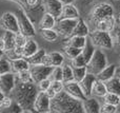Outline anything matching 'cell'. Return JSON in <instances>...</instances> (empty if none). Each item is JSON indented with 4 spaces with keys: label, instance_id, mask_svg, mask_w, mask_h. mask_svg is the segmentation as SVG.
Returning a JSON list of instances; mask_svg holds the SVG:
<instances>
[{
    "label": "cell",
    "instance_id": "17",
    "mask_svg": "<svg viewBox=\"0 0 120 113\" xmlns=\"http://www.w3.org/2000/svg\"><path fill=\"white\" fill-rule=\"evenodd\" d=\"M96 79H97L96 75L87 72L86 75L82 78V80L79 82V85H80L81 89H82L83 93H84V95L86 97H89L92 95V88H93V85H94V82H95Z\"/></svg>",
    "mask_w": 120,
    "mask_h": 113
},
{
    "label": "cell",
    "instance_id": "14",
    "mask_svg": "<svg viewBox=\"0 0 120 113\" xmlns=\"http://www.w3.org/2000/svg\"><path fill=\"white\" fill-rule=\"evenodd\" d=\"M64 62V56L60 52H51L46 53L42 59V65L49 66V67H59Z\"/></svg>",
    "mask_w": 120,
    "mask_h": 113
},
{
    "label": "cell",
    "instance_id": "12",
    "mask_svg": "<svg viewBox=\"0 0 120 113\" xmlns=\"http://www.w3.org/2000/svg\"><path fill=\"white\" fill-rule=\"evenodd\" d=\"M63 84H64L63 90L65 91L66 93H68L71 96L75 97V98L79 99V101H83V99L86 98V96H85L84 93H83L79 82H75V80H72V82H63Z\"/></svg>",
    "mask_w": 120,
    "mask_h": 113
},
{
    "label": "cell",
    "instance_id": "46",
    "mask_svg": "<svg viewBox=\"0 0 120 113\" xmlns=\"http://www.w3.org/2000/svg\"><path fill=\"white\" fill-rule=\"evenodd\" d=\"M0 51H2V52L5 51V43H4V40L2 38V36L0 37Z\"/></svg>",
    "mask_w": 120,
    "mask_h": 113
},
{
    "label": "cell",
    "instance_id": "6",
    "mask_svg": "<svg viewBox=\"0 0 120 113\" xmlns=\"http://www.w3.org/2000/svg\"><path fill=\"white\" fill-rule=\"evenodd\" d=\"M0 27L4 31H10L13 33H18L20 32L19 22L17 15L12 12H5L0 17Z\"/></svg>",
    "mask_w": 120,
    "mask_h": 113
},
{
    "label": "cell",
    "instance_id": "27",
    "mask_svg": "<svg viewBox=\"0 0 120 113\" xmlns=\"http://www.w3.org/2000/svg\"><path fill=\"white\" fill-rule=\"evenodd\" d=\"M63 87H64V84L62 80H52L50 88H49L45 92L48 93L50 98H53L56 94H58L59 92L63 91Z\"/></svg>",
    "mask_w": 120,
    "mask_h": 113
},
{
    "label": "cell",
    "instance_id": "15",
    "mask_svg": "<svg viewBox=\"0 0 120 113\" xmlns=\"http://www.w3.org/2000/svg\"><path fill=\"white\" fill-rule=\"evenodd\" d=\"M94 23H95V30L105 31V32H109V33H111V32L114 31V29L116 27V24H117L115 16L101 19V20H98Z\"/></svg>",
    "mask_w": 120,
    "mask_h": 113
},
{
    "label": "cell",
    "instance_id": "2",
    "mask_svg": "<svg viewBox=\"0 0 120 113\" xmlns=\"http://www.w3.org/2000/svg\"><path fill=\"white\" fill-rule=\"evenodd\" d=\"M51 112L58 113H82V101L71 96L65 91H61L51 98Z\"/></svg>",
    "mask_w": 120,
    "mask_h": 113
},
{
    "label": "cell",
    "instance_id": "5",
    "mask_svg": "<svg viewBox=\"0 0 120 113\" xmlns=\"http://www.w3.org/2000/svg\"><path fill=\"white\" fill-rule=\"evenodd\" d=\"M108 65V59H106V55L102 50L99 48L95 49L93 56H92L91 60L86 65V69L89 73H92L94 75H97L105 66Z\"/></svg>",
    "mask_w": 120,
    "mask_h": 113
},
{
    "label": "cell",
    "instance_id": "35",
    "mask_svg": "<svg viewBox=\"0 0 120 113\" xmlns=\"http://www.w3.org/2000/svg\"><path fill=\"white\" fill-rule=\"evenodd\" d=\"M103 103L110 104V105H114V106H118L120 105V96L117 94H114V93L108 92L103 97Z\"/></svg>",
    "mask_w": 120,
    "mask_h": 113
},
{
    "label": "cell",
    "instance_id": "29",
    "mask_svg": "<svg viewBox=\"0 0 120 113\" xmlns=\"http://www.w3.org/2000/svg\"><path fill=\"white\" fill-rule=\"evenodd\" d=\"M45 54H46V52L44 49H38L32 56H30L29 58H26V59L31 66L32 65H40V63H42V59H43Z\"/></svg>",
    "mask_w": 120,
    "mask_h": 113
},
{
    "label": "cell",
    "instance_id": "52",
    "mask_svg": "<svg viewBox=\"0 0 120 113\" xmlns=\"http://www.w3.org/2000/svg\"><path fill=\"white\" fill-rule=\"evenodd\" d=\"M3 33H4V30H3V29H1V27H0V37H1V36L3 35Z\"/></svg>",
    "mask_w": 120,
    "mask_h": 113
},
{
    "label": "cell",
    "instance_id": "47",
    "mask_svg": "<svg viewBox=\"0 0 120 113\" xmlns=\"http://www.w3.org/2000/svg\"><path fill=\"white\" fill-rule=\"evenodd\" d=\"M12 1L16 2V3H18L19 6H22V8H24V2H25V0H12ZM24 10H25V8H24Z\"/></svg>",
    "mask_w": 120,
    "mask_h": 113
},
{
    "label": "cell",
    "instance_id": "45",
    "mask_svg": "<svg viewBox=\"0 0 120 113\" xmlns=\"http://www.w3.org/2000/svg\"><path fill=\"white\" fill-rule=\"evenodd\" d=\"M8 109H10V112H13V113H22L23 112L22 107L16 101H14V99H13L12 105H11V107Z\"/></svg>",
    "mask_w": 120,
    "mask_h": 113
},
{
    "label": "cell",
    "instance_id": "9",
    "mask_svg": "<svg viewBox=\"0 0 120 113\" xmlns=\"http://www.w3.org/2000/svg\"><path fill=\"white\" fill-rule=\"evenodd\" d=\"M33 110L39 113L51 112V98L45 91H38L34 101Z\"/></svg>",
    "mask_w": 120,
    "mask_h": 113
},
{
    "label": "cell",
    "instance_id": "25",
    "mask_svg": "<svg viewBox=\"0 0 120 113\" xmlns=\"http://www.w3.org/2000/svg\"><path fill=\"white\" fill-rule=\"evenodd\" d=\"M106 93H108V90H106V86L104 82L96 79L93 85V88H92V96L103 97Z\"/></svg>",
    "mask_w": 120,
    "mask_h": 113
},
{
    "label": "cell",
    "instance_id": "41",
    "mask_svg": "<svg viewBox=\"0 0 120 113\" xmlns=\"http://www.w3.org/2000/svg\"><path fill=\"white\" fill-rule=\"evenodd\" d=\"M118 111V107L114 105L103 103V105L100 106V113H115Z\"/></svg>",
    "mask_w": 120,
    "mask_h": 113
},
{
    "label": "cell",
    "instance_id": "48",
    "mask_svg": "<svg viewBox=\"0 0 120 113\" xmlns=\"http://www.w3.org/2000/svg\"><path fill=\"white\" fill-rule=\"evenodd\" d=\"M62 2V4H70V3H74L75 0H60Z\"/></svg>",
    "mask_w": 120,
    "mask_h": 113
},
{
    "label": "cell",
    "instance_id": "16",
    "mask_svg": "<svg viewBox=\"0 0 120 113\" xmlns=\"http://www.w3.org/2000/svg\"><path fill=\"white\" fill-rule=\"evenodd\" d=\"M100 104L95 96H89L82 101L83 112L85 113H100Z\"/></svg>",
    "mask_w": 120,
    "mask_h": 113
},
{
    "label": "cell",
    "instance_id": "18",
    "mask_svg": "<svg viewBox=\"0 0 120 113\" xmlns=\"http://www.w3.org/2000/svg\"><path fill=\"white\" fill-rule=\"evenodd\" d=\"M59 18H68V19H79L80 18V13H79L78 8L74 5V3L70 4H63L62 5V10L60 13Z\"/></svg>",
    "mask_w": 120,
    "mask_h": 113
},
{
    "label": "cell",
    "instance_id": "33",
    "mask_svg": "<svg viewBox=\"0 0 120 113\" xmlns=\"http://www.w3.org/2000/svg\"><path fill=\"white\" fill-rule=\"evenodd\" d=\"M12 72V66H11V60L6 56L0 57V75L10 73Z\"/></svg>",
    "mask_w": 120,
    "mask_h": 113
},
{
    "label": "cell",
    "instance_id": "50",
    "mask_svg": "<svg viewBox=\"0 0 120 113\" xmlns=\"http://www.w3.org/2000/svg\"><path fill=\"white\" fill-rule=\"evenodd\" d=\"M4 96H5V95L3 94V93L1 92V91H0V104H1V101H2V99L4 98Z\"/></svg>",
    "mask_w": 120,
    "mask_h": 113
},
{
    "label": "cell",
    "instance_id": "38",
    "mask_svg": "<svg viewBox=\"0 0 120 113\" xmlns=\"http://www.w3.org/2000/svg\"><path fill=\"white\" fill-rule=\"evenodd\" d=\"M26 39H27V37L24 35V34L21 33V32L16 33V37H15V48L16 49H23V46H24Z\"/></svg>",
    "mask_w": 120,
    "mask_h": 113
},
{
    "label": "cell",
    "instance_id": "4",
    "mask_svg": "<svg viewBox=\"0 0 120 113\" xmlns=\"http://www.w3.org/2000/svg\"><path fill=\"white\" fill-rule=\"evenodd\" d=\"M16 15H17V18H18L20 32L22 34H24L26 37H34L36 35V30L33 22L30 19L29 15H27V12L22 6H18Z\"/></svg>",
    "mask_w": 120,
    "mask_h": 113
},
{
    "label": "cell",
    "instance_id": "55",
    "mask_svg": "<svg viewBox=\"0 0 120 113\" xmlns=\"http://www.w3.org/2000/svg\"><path fill=\"white\" fill-rule=\"evenodd\" d=\"M117 76H118V78H119V80H120V75H117Z\"/></svg>",
    "mask_w": 120,
    "mask_h": 113
},
{
    "label": "cell",
    "instance_id": "39",
    "mask_svg": "<svg viewBox=\"0 0 120 113\" xmlns=\"http://www.w3.org/2000/svg\"><path fill=\"white\" fill-rule=\"evenodd\" d=\"M87 62L85 61L84 57L82 56V54H79L77 55L75 58L71 59V66L72 67H86Z\"/></svg>",
    "mask_w": 120,
    "mask_h": 113
},
{
    "label": "cell",
    "instance_id": "37",
    "mask_svg": "<svg viewBox=\"0 0 120 113\" xmlns=\"http://www.w3.org/2000/svg\"><path fill=\"white\" fill-rule=\"evenodd\" d=\"M63 52L65 54V56L70 59H73L79 55L81 53V49H78V48H75V47H72V46H68V44H65V47L63 48Z\"/></svg>",
    "mask_w": 120,
    "mask_h": 113
},
{
    "label": "cell",
    "instance_id": "53",
    "mask_svg": "<svg viewBox=\"0 0 120 113\" xmlns=\"http://www.w3.org/2000/svg\"><path fill=\"white\" fill-rule=\"evenodd\" d=\"M83 1H84V2H85V3H91V2L95 1V0H83Z\"/></svg>",
    "mask_w": 120,
    "mask_h": 113
},
{
    "label": "cell",
    "instance_id": "26",
    "mask_svg": "<svg viewBox=\"0 0 120 113\" xmlns=\"http://www.w3.org/2000/svg\"><path fill=\"white\" fill-rule=\"evenodd\" d=\"M106 86V90L108 92L114 93V94H117L120 96V80L118 78V76L115 75L114 77H112L111 79L104 82Z\"/></svg>",
    "mask_w": 120,
    "mask_h": 113
},
{
    "label": "cell",
    "instance_id": "23",
    "mask_svg": "<svg viewBox=\"0 0 120 113\" xmlns=\"http://www.w3.org/2000/svg\"><path fill=\"white\" fill-rule=\"evenodd\" d=\"M72 35H76V36H84V37H89L90 35V29L89 25L86 24L83 19L79 18L77 21V24L75 25L74 31H73ZM71 35V36H72Z\"/></svg>",
    "mask_w": 120,
    "mask_h": 113
},
{
    "label": "cell",
    "instance_id": "40",
    "mask_svg": "<svg viewBox=\"0 0 120 113\" xmlns=\"http://www.w3.org/2000/svg\"><path fill=\"white\" fill-rule=\"evenodd\" d=\"M51 80H62V67H54L52 70V73L50 75Z\"/></svg>",
    "mask_w": 120,
    "mask_h": 113
},
{
    "label": "cell",
    "instance_id": "49",
    "mask_svg": "<svg viewBox=\"0 0 120 113\" xmlns=\"http://www.w3.org/2000/svg\"><path fill=\"white\" fill-rule=\"evenodd\" d=\"M115 19H116V23H117V24L120 25V13H118V14L115 16Z\"/></svg>",
    "mask_w": 120,
    "mask_h": 113
},
{
    "label": "cell",
    "instance_id": "28",
    "mask_svg": "<svg viewBox=\"0 0 120 113\" xmlns=\"http://www.w3.org/2000/svg\"><path fill=\"white\" fill-rule=\"evenodd\" d=\"M40 35L45 41L49 42H55L58 38L59 34L55 29H43L40 30Z\"/></svg>",
    "mask_w": 120,
    "mask_h": 113
},
{
    "label": "cell",
    "instance_id": "24",
    "mask_svg": "<svg viewBox=\"0 0 120 113\" xmlns=\"http://www.w3.org/2000/svg\"><path fill=\"white\" fill-rule=\"evenodd\" d=\"M86 41H87V37L72 35L70 37H68L65 44H68V46H72V47H75V48H78L82 50L85 47V44H86Z\"/></svg>",
    "mask_w": 120,
    "mask_h": 113
},
{
    "label": "cell",
    "instance_id": "32",
    "mask_svg": "<svg viewBox=\"0 0 120 113\" xmlns=\"http://www.w3.org/2000/svg\"><path fill=\"white\" fill-rule=\"evenodd\" d=\"M62 82H68L74 80V75H73V68L70 65H62Z\"/></svg>",
    "mask_w": 120,
    "mask_h": 113
},
{
    "label": "cell",
    "instance_id": "36",
    "mask_svg": "<svg viewBox=\"0 0 120 113\" xmlns=\"http://www.w3.org/2000/svg\"><path fill=\"white\" fill-rule=\"evenodd\" d=\"M16 79L19 80L21 82H33V78H32L31 75V72L29 70H23V71H20L18 73H16ZM35 84V82H34Z\"/></svg>",
    "mask_w": 120,
    "mask_h": 113
},
{
    "label": "cell",
    "instance_id": "42",
    "mask_svg": "<svg viewBox=\"0 0 120 113\" xmlns=\"http://www.w3.org/2000/svg\"><path fill=\"white\" fill-rule=\"evenodd\" d=\"M12 101L13 99L10 97V95H5L4 98L2 99L1 104H0V112H2L4 109H8L11 107V105H12Z\"/></svg>",
    "mask_w": 120,
    "mask_h": 113
},
{
    "label": "cell",
    "instance_id": "30",
    "mask_svg": "<svg viewBox=\"0 0 120 113\" xmlns=\"http://www.w3.org/2000/svg\"><path fill=\"white\" fill-rule=\"evenodd\" d=\"M15 37H16V33H13V32L10 31H4L2 38H3L4 43H5V51L15 48Z\"/></svg>",
    "mask_w": 120,
    "mask_h": 113
},
{
    "label": "cell",
    "instance_id": "56",
    "mask_svg": "<svg viewBox=\"0 0 120 113\" xmlns=\"http://www.w3.org/2000/svg\"><path fill=\"white\" fill-rule=\"evenodd\" d=\"M119 58H120V57H119Z\"/></svg>",
    "mask_w": 120,
    "mask_h": 113
},
{
    "label": "cell",
    "instance_id": "10",
    "mask_svg": "<svg viewBox=\"0 0 120 113\" xmlns=\"http://www.w3.org/2000/svg\"><path fill=\"white\" fill-rule=\"evenodd\" d=\"M54 67H49L45 65H32L30 66V72H31L32 78H33V82L36 85L39 82H41L42 79H45L49 78L52 73V70Z\"/></svg>",
    "mask_w": 120,
    "mask_h": 113
},
{
    "label": "cell",
    "instance_id": "8",
    "mask_svg": "<svg viewBox=\"0 0 120 113\" xmlns=\"http://www.w3.org/2000/svg\"><path fill=\"white\" fill-rule=\"evenodd\" d=\"M77 21H78V19L59 18V19H57L56 25H55V30L57 31V33H58L59 35L68 38L72 35L75 25L77 24Z\"/></svg>",
    "mask_w": 120,
    "mask_h": 113
},
{
    "label": "cell",
    "instance_id": "54",
    "mask_svg": "<svg viewBox=\"0 0 120 113\" xmlns=\"http://www.w3.org/2000/svg\"><path fill=\"white\" fill-rule=\"evenodd\" d=\"M4 55V52H2V51H0V57H2Z\"/></svg>",
    "mask_w": 120,
    "mask_h": 113
},
{
    "label": "cell",
    "instance_id": "1",
    "mask_svg": "<svg viewBox=\"0 0 120 113\" xmlns=\"http://www.w3.org/2000/svg\"><path fill=\"white\" fill-rule=\"evenodd\" d=\"M38 89L34 82H21L16 79V85L13 90V99L22 107L23 112H32L34 101L38 93Z\"/></svg>",
    "mask_w": 120,
    "mask_h": 113
},
{
    "label": "cell",
    "instance_id": "19",
    "mask_svg": "<svg viewBox=\"0 0 120 113\" xmlns=\"http://www.w3.org/2000/svg\"><path fill=\"white\" fill-rule=\"evenodd\" d=\"M116 75V66L115 65H106L99 73L96 75L97 79L101 80V82H106V80L111 79L112 77Z\"/></svg>",
    "mask_w": 120,
    "mask_h": 113
},
{
    "label": "cell",
    "instance_id": "7",
    "mask_svg": "<svg viewBox=\"0 0 120 113\" xmlns=\"http://www.w3.org/2000/svg\"><path fill=\"white\" fill-rule=\"evenodd\" d=\"M114 14H115L114 8L110 3L101 2V3L94 6V8L92 10L91 16H92V20L94 22H96V21L101 20V19L114 16Z\"/></svg>",
    "mask_w": 120,
    "mask_h": 113
},
{
    "label": "cell",
    "instance_id": "21",
    "mask_svg": "<svg viewBox=\"0 0 120 113\" xmlns=\"http://www.w3.org/2000/svg\"><path fill=\"white\" fill-rule=\"evenodd\" d=\"M57 22V18L53 15L45 13L42 15L41 19L39 21V30L43 29H55V25Z\"/></svg>",
    "mask_w": 120,
    "mask_h": 113
},
{
    "label": "cell",
    "instance_id": "13",
    "mask_svg": "<svg viewBox=\"0 0 120 113\" xmlns=\"http://www.w3.org/2000/svg\"><path fill=\"white\" fill-rule=\"evenodd\" d=\"M62 2L60 0H42V10L45 13L55 16L57 19L62 10Z\"/></svg>",
    "mask_w": 120,
    "mask_h": 113
},
{
    "label": "cell",
    "instance_id": "31",
    "mask_svg": "<svg viewBox=\"0 0 120 113\" xmlns=\"http://www.w3.org/2000/svg\"><path fill=\"white\" fill-rule=\"evenodd\" d=\"M94 52H95V46L92 43L91 40L87 39L85 47L82 49V50H81V54H82V56L84 57L85 61H86L87 63H89V61L91 60V58H92V56H93Z\"/></svg>",
    "mask_w": 120,
    "mask_h": 113
},
{
    "label": "cell",
    "instance_id": "44",
    "mask_svg": "<svg viewBox=\"0 0 120 113\" xmlns=\"http://www.w3.org/2000/svg\"><path fill=\"white\" fill-rule=\"evenodd\" d=\"M111 35L113 37V41L117 46L120 47V27H115L114 31L111 32Z\"/></svg>",
    "mask_w": 120,
    "mask_h": 113
},
{
    "label": "cell",
    "instance_id": "20",
    "mask_svg": "<svg viewBox=\"0 0 120 113\" xmlns=\"http://www.w3.org/2000/svg\"><path fill=\"white\" fill-rule=\"evenodd\" d=\"M11 66H12V72L13 73H18L23 70H29L30 69V63L26 58L24 57H18L11 60Z\"/></svg>",
    "mask_w": 120,
    "mask_h": 113
},
{
    "label": "cell",
    "instance_id": "3",
    "mask_svg": "<svg viewBox=\"0 0 120 113\" xmlns=\"http://www.w3.org/2000/svg\"><path fill=\"white\" fill-rule=\"evenodd\" d=\"M90 40L95 47L99 49H105V50H112L114 48V41L111 33L105 31H99L95 30L90 32Z\"/></svg>",
    "mask_w": 120,
    "mask_h": 113
},
{
    "label": "cell",
    "instance_id": "22",
    "mask_svg": "<svg viewBox=\"0 0 120 113\" xmlns=\"http://www.w3.org/2000/svg\"><path fill=\"white\" fill-rule=\"evenodd\" d=\"M38 49L39 48H38L37 42H36L32 37H27L26 41H25L24 46H23V49H22V57L29 58V57L32 56Z\"/></svg>",
    "mask_w": 120,
    "mask_h": 113
},
{
    "label": "cell",
    "instance_id": "43",
    "mask_svg": "<svg viewBox=\"0 0 120 113\" xmlns=\"http://www.w3.org/2000/svg\"><path fill=\"white\" fill-rule=\"evenodd\" d=\"M51 82H52V80H51L50 78H45V79H42L41 82H39L37 84L38 90H39V91H46L49 88H50Z\"/></svg>",
    "mask_w": 120,
    "mask_h": 113
},
{
    "label": "cell",
    "instance_id": "34",
    "mask_svg": "<svg viewBox=\"0 0 120 113\" xmlns=\"http://www.w3.org/2000/svg\"><path fill=\"white\" fill-rule=\"evenodd\" d=\"M73 68V75H74V80L77 82H81L82 78L86 75L87 69L86 67H72Z\"/></svg>",
    "mask_w": 120,
    "mask_h": 113
},
{
    "label": "cell",
    "instance_id": "11",
    "mask_svg": "<svg viewBox=\"0 0 120 113\" xmlns=\"http://www.w3.org/2000/svg\"><path fill=\"white\" fill-rule=\"evenodd\" d=\"M16 85V74L10 73L0 75V91L4 95H11Z\"/></svg>",
    "mask_w": 120,
    "mask_h": 113
},
{
    "label": "cell",
    "instance_id": "51",
    "mask_svg": "<svg viewBox=\"0 0 120 113\" xmlns=\"http://www.w3.org/2000/svg\"><path fill=\"white\" fill-rule=\"evenodd\" d=\"M116 75H120V67L116 68Z\"/></svg>",
    "mask_w": 120,
    "mask_h": 113
}]
</instances>
